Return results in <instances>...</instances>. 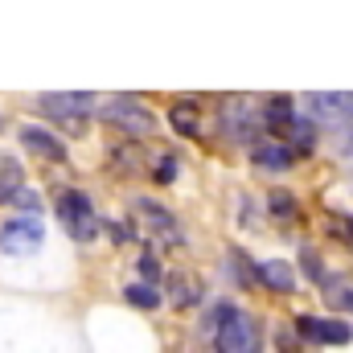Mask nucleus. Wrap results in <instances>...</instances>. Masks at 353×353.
<instances>
[{"label":"nucleus","mask_w":353,"mask_h":353,"mask_svg":"<svg viewBox=\"0 0 353 353\" xmlns=\"http://www.w3.org/2000/svg\"><path fill=\"white\" fill-rule=\"evenodd\" d=\"M288 144H296L300 152H312V144H316V128H312V119H304V115H296V123L288 128V136H283Z\"/></svg>","instance_id":"obj_16"},{"label":"nucleus","mask_w":353,"mask_h":353,"mask_svg":"<svg viewBox=\"0 0 353 353\" xmlns=\"http://www.w3.org/2000/svg\"><path fill=\"white\" fill-rule=\"evenodd\" d=\"M54 210H58V218H62V226H66V234L74 239V243H94V234H99V218H94V205H90L87 193H79V189H58L54 193Z\"/></svg>","instance_id":"obj_1"},{"label":"nucleus","mask_w":353,"mask_h":353,"mask_svg":"<svg viewBox=\"0 0 353 353\" xmlns=\"http://www.w3.org/2000/svg\"><path fill=\"white\" fill-rule=\"evenodd\" d=\"M107 234H111V239H115V243H128V230H123V226H119V222H107Z\"/></svg>","instance_id":"obj_26"},{"label":"nucleus","mask_w":353,"mask_h":353,"mask_svg":"<svg viewBox=\"0 0 353 353\" xmlns=\"http://www.w3.org/2000/svg\"><path fill=\"white\" fill-rule=\"evenodd\" d=\"M296 329H300V337H304L308 345H321V321H316V316H300Z\"/></svg>","instance_id":"obj_22"},{"label":"nucleus","mask_w":353,"mask_h":353,"mask_svg":"<svg viewBox=\"0 0 353 353\" xmlns=\"http://www.w3.org/2000/svg\"><path fill=\"white\" fill-rule=\"evenodd\" d=\"M353 337V329L345 321H321V345H345Z\"/></svg>","instance_id":"obj_18"},{"label":"nucleus","mask_w":353,"mask_h":353,"mask_svg":"<svg viewBox=\"0 0 353 353\" xmlns=\"http://www.w3.org/2000/svg\"><path fill=\"white\" fill-rule=\"evenodd\" d=\"M21 144H25L29 152L46 157V161H66V144H62L58 136H50L46 128H33V123H25V128H21Z\"/></svg>","instance_id":"obj_9"},{"label":"nucleus","mask_w":353,"mask_h":353,"mask_svg":"<svg viewBox=\"0 0 353 353\" xmlns=\"http://www.w3.org/2000/svg\"><path fill=\"white\" fill-rule=\"evenodd\" d=\"M345 157L353 161V140H345Z\"/></svg>","instance_id":"obj_28"},{"label":"nucleus","mask_w":353,"mask_h":353,"mask_svg":"<svg viewBox=\"0 0 353 353\" xmlns=\"http://www.w3.org/2000/svg\"><path fill=\"white\" fill-rule=\"evenodd\" d=\"M176 176V161L173 157H165V161H157V169H152V181H161V185H169Z\"/></svg>","instance_id":"obj_25"},{"label":"nucleus","mask_w":353,"mask_h":353,"mask_svg":"<svg viewBox=\"0 0 353 353\" xmlns=\"http://www.w3.org/2000/svg\"><path fill=\"white\" fill-rule=\"evenodd\" d=\"M337 300H341L345 308H353V292H337Z\"/></svg>","instance_id":"obj_27"},{"label":"nucleus","mask_w":353,"mask_h":353,"mask_svg":"<svg viewBox=\"0 0 353 353\" xmlns=\"http://www.w3.org/2000/svg\"><path fill=\"white\" fill-rule=\"evenodd\" d=\"M21 193V165L12 157H0V201H12Z\"/></svg>","instance_id":"obj_14"},{"label":"nucleus","mask_w":353,"mask_h":353,"mask_svg":"<svg viewBox=\"0 0 353 353\" xmlns=\"http://www.w3.org/2000/svg\"><path fill=\"white\" fill-rule=\"evenodd\" d=\"M123 300L136 304V308H161V292L148 288V283H128L123 288Z\"/></svg>","instance_id":"obj_17"},{"label":"nucleus","mask_w":353,"mask_h":353,"mask_svg":"<svg viewBox=\"0 0 353 353\" xmlns=\"http://www.w3.org/2000/svg\"><path fill=\"white\" fill-rule=\"evenodd\" d=\"M259 283L275 288V292H292V288H296V275H292V267L288 263L267 259V263H259Z\"/></svg>","instance_id":"obj_12"},{"label":"nucleus","mask_w":353,"mask_h":353,"mask_svg":"<svg viewBox=\"0 0 353 353\" xmlns=\"http://www.w3.org/2000/svg\"><path fill=\"white\" fill-rule=\"evenodd\" d=\"M259 128H263V111H255L247 99H226L222 103V132L234 144H259Z\"/></svg>","instance_id":"obj_5"},{"label":"nucleus","mask_w":353,"mask_h":353,"mask_svg":"<svg viewBox=\"0 0 353 353\" xmlns=\"http://www.w3.org/2000/svg\"><path fill=\"white\" fill-rule=\"evenodd\" d=\"M169 300H173L176 308H193L201 300V283L193 275H185V271H173L169 275Z\"/></svg>","instance_id":"obj_11"},{"label":"nucleus","mask_w":353,"mask_h":353,"mask_svg":"<svg viewBox=\"0 0 353 353\" xmlns=\"http://www.w3.org/2000/svg\"><path fill=\"white\" fill-rule=\"evenodd\" d=\"M37 107L54 119L83 123V115H94V94H87V90H50V94H37Z\"/></svg>","instance_id":"obj_6"},{"label":"nucleus","mask_w":353,"mask_h":353,"mask_svg":"<svg viewBox=\"0 0 353 353\" xmlns=\"http://www.w3.org/2000/svg\"><path fill=\"white\" fill-rule=\"evenodd\" d=\"M296 123V111H292V99L288 94H271L263 103V128L275 136H288V128Z\"/></svg>","instance_id":"obj_10"},{"label":"nucleus","mask_w":353,"mask_h":353,"mask_svg":"<svg viewBox=\"0 0 353 353\" xmlns=\"http://www.w3.org/2000/svg\"><path fill=\"white\" fill-rule=\"evenodd\" d=\"M267 205H271V214H275V218H296V197H292L288 189H271Z\"/></svg>","instance_id":"obj_19"},{"label":"nucleus","mask_w":353,"mask_h":353,"mask_svg":"<svg viewBox=\"0 0 353 353\" xmlns=\"http://www.w3.org/2000/svg\"><path fill=\"white\" fill-rule=\"evenodd\" d=\"M136 214H140V222L148 226V234H152L157 243H165V247H181V243H185L181 226L173 222V214H169L165 205H157V201L140 197V201H136Z\"/></svg>","instance_id":"obj_7"},{"label":"nucleus","mask_w":353,"mask_h":353,"mask_svg":"<svg viewBox=\"0 0 353 353\" xmlns=\"http://www.w3.org/2000/svg\"><path fill=\"white\" fill-rule=\"evenodd\" d=\"M169 123L176 136H197V107L193 103H173L169 107Z\"/></svg>","instance_id":"obj_13"},{"label":"nucleus","mask_w":353,"mask_h":353,"mask_svg":"<svg viewBox=\"0 0 353 353\" xmlns=\"http://www.w3.org/2000/svg\"><path fill=\"white\" fill-rule=\"evenodd\" d=\"M300 267H304V271H308V279H316V283H325V279H329V275H325V267H321V259H316V251H312V247H304V251H300Z\"/></svg>","instance_id":"obj_21"},{"label":"nucleus","mask_w":353,"mask_h":353,"mask_svg":"<svg viewBox=\"0 0 353 353\" xmlns=\"http://www.w3.org/2000/svg\"><path fill=\"white\" fill-rule=\"evenodd\" d=\"M255 161L263 169H288L292 165V148L288 144H255Z\"/></svg>","instance_id":"obj_15"},{"label":"nucleus","mask_w":353,"mask_h":353,"mask_svg":"<svg viewBox=\"0 0 353 353\" xmlns=\"http://www.w3.org/2000/svg\"><path fill=\"white\" fill-rule=\"evenodd\" d=\"M140 275H144V283L152 288V283H161V275H165V271H161V263H157L152 255H144V259H140Z\"/></svg>","instance_id":"obj_23"},{"label":"nucleus","mask_w":353,"mask_h":353,"mask_svg":"<svg viewBox=\"0 0 353 353\" xmlns=\"http://www.w3.org/2000/svg\"><path fill=\"white\" fill-rule=\"evenodd\" d=\"M304 107H308V115L316 123H329L337 132H345L353 123V94L350 90H312L304 99Z\"/></svg>","instance_id":"obj_4"},{"label":"nucleus","mask_w":353,"mask_h":353,"mask_svg":"<svg viewBox=\"0 0 353 353\" xmlns=\"http://www.w3.org/2000/svg\"><path fill=\"white\" fill-rule=\"evenodd\" d=\"M214 345H218V353H259L263 350L259 325H255L247 312L230 308V316H226V321L218 325V333H214Z\"/></svg>","instance_id":"obj_3"},{"label":"nucleus","mask_w":353,"mask_h":353,"mask_svg":"<svg viewBox=\"0 0 353 353\" xmlns=\"http://www.w3.org/2000/svg\"><path fill=\"white\" fill-rule=\"evenodd\" d=\"M99 119H103L107 128L123 132V136H152V132H157V115H152L140 99H132V94L107 99L103 111H99Z\"/></svg>","instance_id":"obj_2"},{"label":"nucleus","mask_w":353,"mask_h":353,"mask_svg":"<svg viewBox=\"0 0 353 353\" xmlns=\"http://www.w3.org/2000/svg\"><path fill=\"white\" fill-rule=\"evenodd\" d=\"M12 201H17V205H21V210H25V214H29V218H33V214H37V210H41V197H37V193H33V189H21V193H17V197H12Z\"/></svg>","instance_id":"obj_24"},{"label":"nucleus","mask_w":353,"mask_h":353,"mask_svg":"<svg viewBox=\"0 0 353 353\" xmlns=\"http://www.w3.org/2000/svg\"><path fill=\"white\" fill-rule=\"evenodd\" d=\"M41 239H46V230H41L37 218H17V222H8V226L0 230V251H8V255H29V251L41 247Z\"/></svg>","instance_id":"obj_8"},{"label":"nucleus","mask_w":353,"mask_h":353,"mask_svg":"<svg viewBox=\"0 0 353 353\" xmlns=\"http://www.w3.org/2000/svg\"><path fill=\"white\" fill-rule=\"evenodd\" d=\"M111 157H115V165H119V169H128V173H136V169H140V148H136V144H119Z\"/></svg>","instance_id":"obj_20"}]
</instances>
